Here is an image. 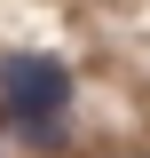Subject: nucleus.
<instances>
[{
    "mask_svg": "<svg viewBox=\"0 0 150 158\" xmlns=\"http://www.w3.org/2000/svg\"><path fill=\"white\" fill-rule=\"evenodd\" d=\"M0 111L16 118L24 142L56 150V142H63V111H71V71H63L56 56H40V48L0 56Z\"/></svg>",
    "mask_w": 150,
    "mask_h": 158,
    "instance_id": "1",
    "label": "nucleus"
}]
</instances>
